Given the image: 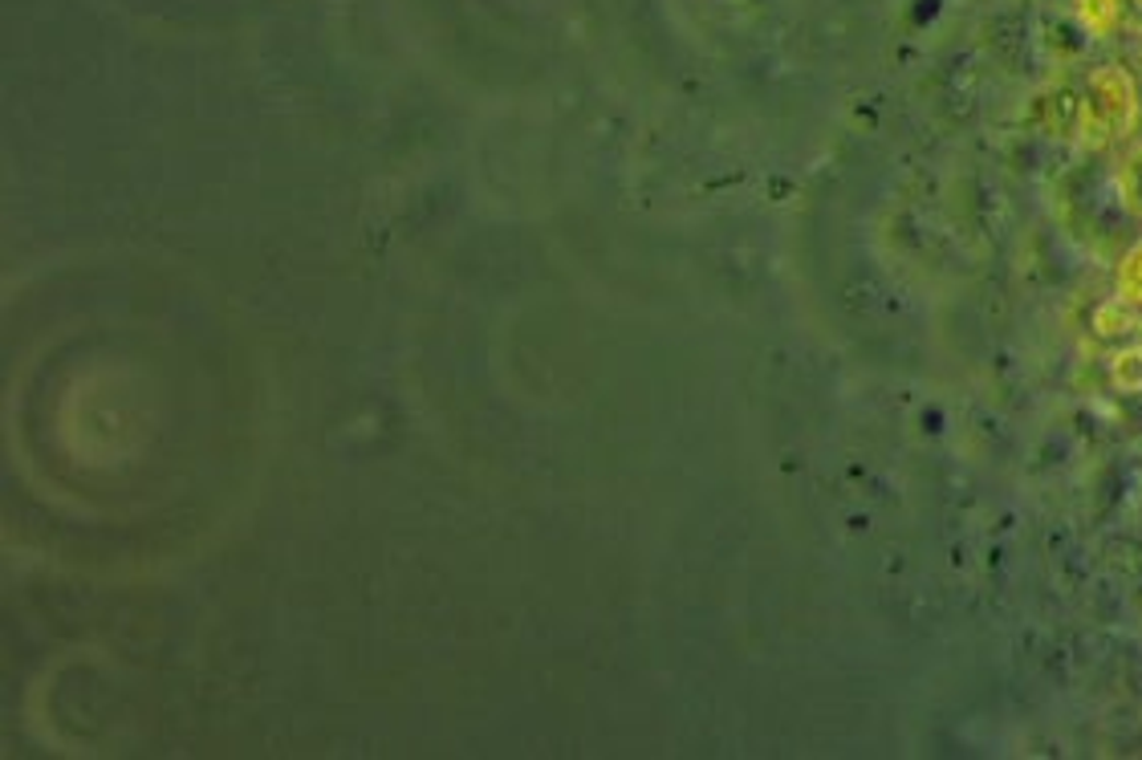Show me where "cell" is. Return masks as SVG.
Masks as SVG:
<instances>
[{"instance_id": "1", "label": "cell", "mask_w": 1142, "mask_h": 760, "mask_svg": "<svg viewBox=\"0 0 1142 760\" xmlns=\"http://www.w3.org/2000/svg\"><path fill=\"white\" fill-rule=\"evenodd\" d=\"M1077 16L1094 33H1102L1106 25H1114V0H1077Z\"/></svg>"}, {"instance_id": "2", "label": "cell", "mask_w": 1142, "mask_h": 760, "mask_svg": "<svg viewBox=\"0 0 1142 760\" xmlns=\"http://www.w3.org/2000/svg\"><path fill=\"white\" fill-rule=\"evenodd\" d=\"M1139 4H1142V0H1139Z\"/></svg>"}]
</instances>
